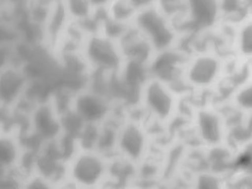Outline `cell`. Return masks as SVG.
<instances>
[{
    "label": "cell",
    "instance_id": "cell-1",
    "mask_svg": "<svg viewBox=\"0 0 252 189\" xmlns=\"http://www.w3.org/2000/svg\"><path fill=\"white\" fill-rule=\"evenodd\" d=\"M186 107L185 93L150 77L141 90L135 110L158 134L169 137L183 124Z\"/></svg>",
    "mask_w": 252,
    "mask_h": 189
},
{
    "label": "cell",
    "instance_id": "cell-2",
    "mask_svg": "<svg viewBox=\"0 0 252 189\" xmlns=\"http://www.w3.org/2000/svg\"><path fill=\"white\" fill-rule=\"evenodd\" d=\"M162 144L161 136L135 110L119 116L112 157L137 168L157 155Z\"/></svg>",
    "mask_w": 252,
    "mask_h": 189
},
{
    "label": "cell",
    "instance_id": "cell-3",
    "mask_svg": "<svg viewBox=\"0 0 252 189\" xmlns=\"http://www.w3.org/2000/svg\"><path fill=\"white\" fill-rule=\"evenodd\" d=\"M239 71L226 51L209 45L187 57L182 75L181 87L185 94L195 98L210 89L220 78Z\"/></svg>",
    "mask_w": 252,
    "mask_h": 189
},
{
    "label": "cell",
    "instance_id": "cell-4",
    "mask_svg": "<svg viewBox=\"0 0 252 189\" xmlns=\"http://www.w3.org/2000/svg\"><path fill=\"white\" fill-rule=\"evenodd\" d=\"M111 158L96 150L77 146L66 160L63 188H110Z\"/></svg>",
    "mask_w": 252,
    "mask_h": 189
},
{
    "label": "cell",
    "instance_id": "cell-5",
    "mask_svg": "<svg viewBox=\"0 0 252 189\" xmlns=\"http://www.w3.org/2000/svg\"><path fill=\"white\" fill-rule=\"evenodd\" d=\"M174 22L181 35L215 33L226 25L223 0H183Z\"/></svg>",
    "mask_w": 252,
    "mask_h": 189
},
{
    "label": "cell",
    "instance_id": "cell-6",
    "mask_svg": "<svg viewBox=\"0 0 252 189\" xmlns=\"http://www.w3.org/2000/svg\"><path fill=\"white\" fill-rule=\"evenodd\" d=\"M64 134L62 115L51 99L47 95L34 102L27 113L23 135L28 144L37 148Z\"/></svg>",
    "mask_w": 252,
    "mask_h": 189
},
{
    "label": "cell",
    "instance_id": "cell-7",
    "mask_svg": "<svg viewBox=\"0 0 252 189\" xmlns=\"http://www.w3.org/2000/svg\"><path fill=\"white\" fill-rule=\"evenodd\" d=\"M133 26L156 52L175 47L178 44L180 35L172 18L154 0L139 8Z\"/></svg>",
    "mask_w": 252,
    "mask_h": 189
},
{
    "label": "cell",
    "instance_id": "cell-8",
    "mask_svg": "<svg viewBox=\"0 0 252 189\" xmlns=\"http://www.w3.org/2000/svg\"><path fill=\"white\" fill-rule=\"evenodd\" d=\"M68 112L83 126H97L116 118L121 110L108 98L85 85L75 91Z\"/></svg>",
    "mask_w": 252,
    "mask_h": 189
},
{
    "label": "cell",
    "instance_id": "cell-9",
    "mask_svg": "<svg viewBox=\"0 0 252 189\" xmlns=\"http://www.w3.org/2000/svg\"><path fill=\"white\" fill-rule=\"evenodd\" d=\"M81 53L90 73L116 72L123 64L116 39L100 32L88 35Z\"/></svg>",
    "mask_w": 252,
    "mask_h": 189
},
{
    "label": "cell",
    "instance_id": "cell-10",
    "mask_svg": "<svg viewBox=\"0 0 252 189\" xmlns=\"http://www.w3.org/2000/svg\"><path fill=\"white\" fill-rule=\"evenodd\" d=\"M228 53L240 69L252 67V10L225 28Z\"/></svg>",
    "mask_w": 252,
    "mask_h": 189
},
{
    "label": "cell",
    "instance_id": "cell-11",
    "mask_svg": "<svg viewBox=\"0 0 252 189\" xmlns=\"http://www.w3.org/2000/svg\"><path fill=\"white\" fill-rule=\"evenodd\" d=\"M30 84V78L22 65L9 64L1 66L0 110H14L26 95Z\"/></svg>",
    "mask_w": 252,
    "mask_h": 189
},
{
    "label": "cell",
    "instance_id": "cell-12",
    "mask_svg": "<svg viewBox=\"0 0 252 189\" xmlns=\"http://www.w3.org/2000/svg\"><path fill=\"white\" fill-rule=\"evenodd\" d=\"M187 57L177 47L156 52L148 65L150 77L168 83L183 92L181 78Z\"/></svg>",
    "mask_w": 252,
    "mask_h": 189
},
{
    "label": "cell",
    "instance_id": "cell-13",
    "mask_svg": "<svg viewBox=\"0 0 252 189\" xmlns=\"http://www.w3.org/2000/svg\"><path fill=\"white\" fill-rule=\"evenodd\" d=\"M0 130V173L23 172L28 148L20 131L12 127Z\"/></svg>",
    "mask_w": 252,
    "mask_h": 189
},
{
    "label": "cell",
    "instance_id": "cell-14",
    "mask_svg": "<svg viewBox=\"0 0 252 189\" xmlns=\"http://www.w3.org/2000/svg\"><path fill=\"white\" fill-rule=\"evenodd\" d=\"M123 63L148 65L156 54L148 40L132 25L116 39Z\"/></svg>",
    "mask_w": 252,
    "mask_h": 189
},
{
    "label": "cell",
    "instance_id": "cell-15",
    "mask_svg": "<svg viewBox=\"0 0 252 189\" xmlns=\"http://www.w3.org/2000/svg\"><path fill=\"white\" fill-rule=\"evenodd\" d=\"M71 19L62 0H54L42 28V43L53 52Z\"/></svg>",
    "mask_w": 252,
    "mask_h": 189
},
{
    "label": "cell",
    "instance_id": "cell-16",
    "mask_svg": "<svg viewBox=\"0 0 252 189\" xmlns=\"http://www.w3.org/2000/svg\"><path fill=\"white\" fill-rule=\"evenodd\" d=\"M139 8L134 0H113L104 11L111 21L125 29L133 25Z\"/></svg>",
    "mask_w": 252,
    "mask_h": 189
},
{
    "label": "cell",
    "instance_id": "cell-17",
    "mask_svg": "<svg viewBox=\"0 0 252 189\" xmlns=\"http://www.w3.org/2000/svg\"><path fill=\"white\" fill-rule=\"evenodd\" d=\"M71 20L81 23L88 20L95 9L90 0H62Z\"/></svg>",
    "mask_w": 252,
    "mask_h": 189
},
{
    "label": "cell",
    "instance_id": "cell-18",
    "mask_svg": "<svg viewBox=\"0 0 252 189\" xmlns=\"http://www.w3.org/2000/svg\"><path fill=\"white\" fill-rule=\"evenodd\" d=\"M236 99L240 105L252 108V82L242 86L236 94Z\"/></svg>",
    "mask_w": 252,
    "mask_h": 189
},
{
    "label": "cell",
    "instance_id": "cell-19",
    "mask_svg": "<svg viewBox=\"0 0 252 189\" xmlns=\"http://www.w3.org/2000/svg\"><path fill=\"white\" fill-rule=\"evenodd\" d=\"M239 161L241 166L252 173V144L248 147Z\"/></svg>",
    "mask_w": 252,
    "mask_h": 189
},
{
    "label": "cell",
    "instance_id": "cell-20",
    "mask_svg": "<svg viewBox=\"0 0 252 189\" xmlns=\"http://www.w3.org/2000/svg\"><path fill=\"white\" fill-rule=\"evenodd\" d=\"M32 0H1V7H14L26 5Z\"/></svg>",
    "mask_w": 252,
    "mask_h": 189
},
{
    "label": "cell",
    "instance_id": "cell-21",
    "mask_svg": "<svg viewBox=\"0 0 252 189\" xmlns=\"http://www.w3.org/2000/svg\"><path fill=\"white\" fill-rule=\"evenodd\" d=\"M94 9H105L113 0H90Z\"/></svg>",
    "mask_w": 252,
    "mask_h": 189
},
{
    "label": "cell",
    "instance_id": "cell-22",
    "mask_svg": "<svg viewBox=\"0 0 252 189\" xmlns=\"http://www.w3.org/2000/svg\"><path fill=\"white\" fill-rule=\"evenodd\" d=\"M245 3L249 10H252V0H241Z\"/></svg>",
    "mask_w": 252,
    "mask_h": 189
}]
</instances>
